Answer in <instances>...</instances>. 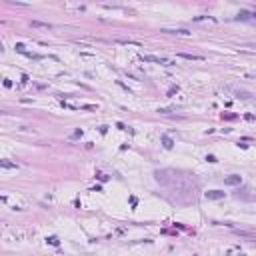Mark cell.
<instances>
[{
  "label": "cell",
  "mask_w": 256,
  "mask_h": 256,
  "mask_svg": "<svg viewBox=\"0 0 256 256\" xmlns=\"http://www.w3.org/2000/svg\"><path fill=\"white\" fill-rule=\"evenodd\" d=\"M206 198H208V200H220V198H224V192L222 190H208V192H206Z\"/></svg>",
  "instance_id": "6da1fadb"
},
{
  "label": "cell",
  "mask_w": 256,
  "mask_h": 256,
  "mask_svg": "<svg viewBox=\"0 0 256 256\" xmlns=\"http://www.w3.org/2000/svg\"><path fill=\"white\" fill-rule=\"evenodd\" d=\"M224 184H228V186H236V184H240V176H238V174H230V176L224 178Z\"/></svg>",
  "instance_id": "7a4b0ae2"
},
{
  "label": "cell",
  "mask_w": 256,
  "mask_h": 256,
  "mask_svg": "<svg viewBox=\"0 0 256 256\" xmlns=\"http://www.w3.org/2000/svg\"><path fill=\"white\" fill-rule=\"evenodd\" d=\"M236 18L238 20H252V22H256V12H240Z\"/></svg>",
  "instance_id": "3957f363"
},
{
  "label": "cell",
  "mask_w": 256,
  "mask_h": 256,
  "mask_svg": "<svg viewBox=\"0 0 256 256\" xmlns=\"http://www.w3.org/2000/svg\"><path fill=\"white\" fill-rule=\"evenodd\" d=\"M0 168H4V170H16L18 164H16V162H10V160H0Z\"/></svg>",
  "instance_id": "277c9868"
},
{
  "label": "cell",
  "mask_w": 256,
  "mask_h": 256,
  "mask_svg": "<svg viewBox=\"0 0 256 256\" xmlns=\"http://www.w3.org/2000/svg\"><path fill=\"white\" fill-rule=\"evenodd\" d=\"M180 58H186V60H204L202 56H196V54H186V52H180Z\"/></svg>",
  "instance_id": "5b68a950"
},
{
  "label": "cell",
  "mask_w": 256,
  "mask_h": 256,
  "mask_svg": "<svg viewBox=\"0 0 256 256\" xmlns=\"http://www.w3.org/2000/svg\"><path fill=\"white\" fill-rule=\"evenodd\" d=\"M162 32H168V34H180V36H188V30L186 28H178V30H162Z\"/></svg>",
  "instance_id": "8992f818"
},
{
  "label": "cell",
  "mask_w": 256,
  "mask_h": 256,
  "mask_svg": "<svg viewBox=\"0 0 256 256\" xmlns=\"http://www.w3.org/2000/svg\"><path fill=\"white\" fill-rule=\"evenodd\" d=\"M32 26L34 28H50L48 22H40V20H32Z\"/></svg>",
  "instance_id": "52a82bcc"
},
{
  "label": "cell",
  "mask_w": 256,
  "mask_h": 256,
  "mask_svg": "<svg viewBox=\"0 0 256 256\" xmlns=\"http://www.w3.org/2000/svg\"><path fill=\"white\" fill-rule=\"evenodd\" d=\"M116 42H118V44H136V46H140V42H136V40H130V38H128V40H126V38H118Z\"/></svg>",
  "instance_id": "ba28073f"
},
{
  "label": "cell",
  "mask_w": 256,
  "mask_h": 256,
  "mask_svg": "<svg viewBox=\"0 0 256 256\" xmlns=\"http://www.w3.org/2000/svg\"><path fill=\"white\" fill-rule=\"evenodd\" d=\"M46 242H48V244H52V246H58V244H60V240H58L56 236H48V238H46Z\"/></svg>",
  "instance_id": "9c48e42d"
},
{
  "label": "cell",
  "mask_w": 256,
  "mask_h": 256,
  "mask_svg": "<svg viewBox=\"0 0 256 256\" xmlns=\"http://www.w3.org/2000/svg\"><path fill=\"white\" fill-rule=\"evenodd\" d=\"M162 144H164V148H172V144H174V142H172L168 136H162Z\"/></svg>",
  "instance_id": "30bf717a"
},
{
  "label": "cell",
  "mask_w": 256,
  "mask_h": 256,
  "mask_svg": "<svg viewBox=\"0 0 256 256\" xmlns=\"http://www.w3.org/2000/svg\"><path fill=\"white\" fill-rule=\"evenodd\" d=\"M174 92H178V86H172V88L168 90V96H172V94H174Z\"/></svg>",
  "instance_id": "8fae6325"
},
{
  "label": "cell",
  "mask_w": 256,
  "mask_h": 256,
  "mask_svg": "<svg viewBox=\"0 0 256 256\" xmlns=\"http://www.w3.org/2000/svg\"><path fill=\"white\" fill-rule=\"evenodd\" d=\"M206 160H208V162H216V156L210 154V156H206Z\"/></svg>",
  "instance_id": "7c38bea8"
}]
</instances>
